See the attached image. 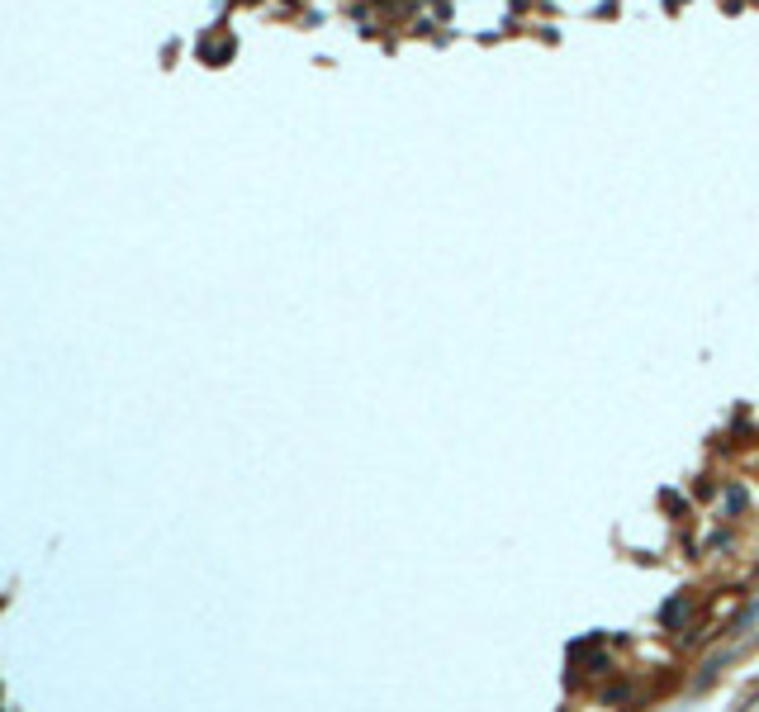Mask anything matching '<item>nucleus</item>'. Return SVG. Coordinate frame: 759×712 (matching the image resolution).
Here are the masks:
<instances>
[]
</instances>
